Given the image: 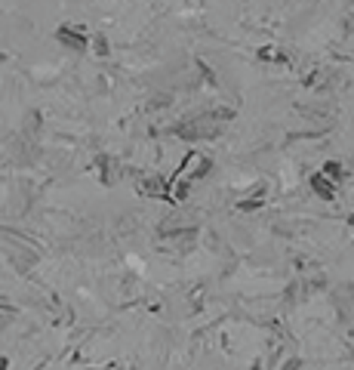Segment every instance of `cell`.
Wrapping results in <instances>:
<instances>
[{
    "mask_svg": "<svg viewBox=\"0 0 354 370\" xmlns=\"http://www.w3.org/2000/svg\"><path fill=\"white\" fill-rule=\"evenodd\" d=\"M9 364H6V358H0V370H6Z\"/></svg>",
    "mask_w": 354,
    "mask_h": 370,
    "instance_id": "7a4b0ae2",
    "label": "cell"
},
{
    "mask_svg": "<svg viewBox=\"0 0 354 370\" xmlns=\"http://www.w3.org/2000/svg\"><path fill=\"white\" fill-rule=\"evenodd\" d=\"M311 185H314V191H318L320 198H333V182L327 179V173H320V176H314V179H311Z\"/></svg>",
    "mask_w": 354,
    "mask_h": 370,
    "instance_id": "6da1fadb",
    "label": "cell"
}]
</instances>
